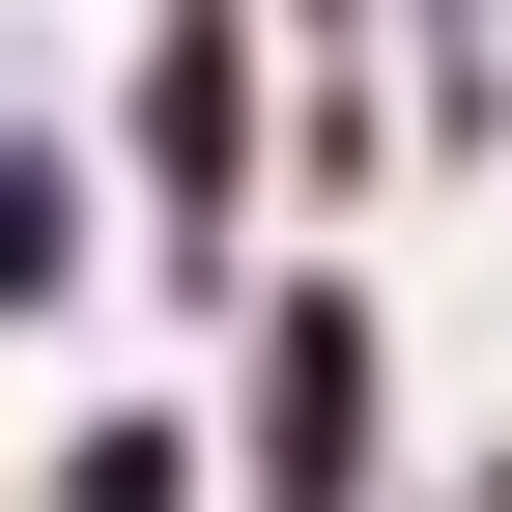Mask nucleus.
<instances>
[{
    "label": "nucleus",
    "instance_id": "20e7f679",
    "mask_svg": "<svg viewBox=\"0 0 512 512\" xmlns=\"http://www.w3.org/2000/svg\"><path fill=\"white\" fill-rule=\"evenodd\" d=\"M86 285V143H0V342Z\"/></svg>",
    "mask_w": 512,
    "mask_h": 512
},
{
    "label": "nucleus",
    "instance_id": "7ed1b4c3",
    "mask_svg": "<svg viewBox=\"0 0 512 512\" xmlns=\"http://www.w3.org/2000/svg\"><path fill=\"white\" fill-rule=\"evenodd\" d=\"M29 512H228V427H171V399H86L29 456Z\"/></svg>",
    "mask_w": 512,
    "mask_h": 512
},
{
    "label": "nucleus",
    "instance_id": "39448f33",
    "mask_svg": "<svg viewBox=\"0 0 512 512\" xmlns=\"http://www.w3.org/2000/svg\"><path fill=\"white\" fill-rule=\"evenodd\" d=\"M456 512H512V456H456Z\"/></svg>",
    "mask_w": 512,
    "mask_h": 512
},
{
    "label": "nucleus",
    "instance_id": "f257e3e1",
    "mask_svg": "<svg viewBox=\"0 0 512 512\" xmlns=\"http://www.w3.org/2000/svg\"><path fill=\"white\" fill-rule=\"evenodd\" d=\"M228 512H399V313L342 256H285L228 342Z\"/></svg>",
    "mask_w": 512,
    "mask_h": 512
},
{
    "label": "nucleus",
    "instance_id": "f03ea898",
    "mask_svg": "<svg viewBox=\"0 0 512 512\" xmlns=\"http://www.w3.org/2000/svg\"><path fill=\"white\" fill-rule=\"evenodd\" d=\"M256 29H285V0H143V86H114V171H143V256H171V285H228L256 200H285V143H256Z\"/></svg>",
    "mask_w": 512,
    "mask_h": 512
}]
</instances>
